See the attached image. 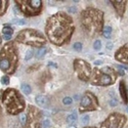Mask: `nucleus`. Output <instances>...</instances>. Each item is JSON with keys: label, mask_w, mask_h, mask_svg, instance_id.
<instances>
[{"label": "nucleus", "mask_w": 128, "mask_h": 128, "mask_svg": "<svg viewBox=\"0 0 128 128\" xmlns=\"http://www.w3.org/2000/svg\"><path fill=\"white\" fill-rule=\"evenodd\" d=\"M75 27L72 18L66 12H58L51 16L46 23L45 32L50 42L56 45L68 43Z\"/></svg>", "instance_id": "1"}, {"label": "nucleus", "mask_w": 128, "mask_h": 128, "mask_svg": "<svg viewBox=\"0 0 128 128\" xmlns=\"http://www.w3.org/2000/svg\"><path fill=\"white\" fill-rule=\"evenodd\" d=\"M104 12L95 8H86L81 14V25L88 36L95 37L102 33Z\"/></svg>", "instance_id": "2"}, {"label": "nucleus", "mask_w": 128, "mask_h": 128, "mask_svg": "<svg viewBox=\"0 0 128 128\" xmlns=\"http://www.w3.org/2000/svg\"><path fill=\"white\" fill-rule=\"evenodd\" d=\"M18 66V50L12 42L6 43L0 51V69L4 73H14Z\"/></svg>", "instance_id": "3"}, {"label": "nucleus", "mask_w": 128, "mask_h": 128, "mask_svg": "<svg viewBox=\"0 0 128 128\" xmlns=\"http://www.w3.org/2000/svg\"><path fill=\"white\" fill-rule=\"evenodd\" d=\"M2 100L9 114L16 115L25 109V100L16 89L8 88L5 90V92H3Z\"/></svg>", "instance_id": "4"}, {"label": "nucleus", "mask_w": 128, "mask_h": 128, "mask_svg": "<svg viewBox=\"0 0 128 128\" xmlns=\"http://www.w3.org/2000/svg\"><path fill=\"white\" fill-rule=\"evenodd\" d=\"M117 79V73L111 67L96 68L94 70L92 77L90 78V83L92 85H100V86H108L115 83Z\"/></svg>", "instance_id": "5"}, {"label": "nucleus", "mask_w": 128, "mask_h": 128, "mask_svg": "<svg viewBox=\"0 0 128 128\" xmlns=\"http://www.w3.org/2000/svg\"><path fill=\"white\" fill-rule=\"evenodd\" d=\"M16 41L18 43L28 44L35 47H41L46 43V39L41 32L33 29H25L20 31L16 38Z\"/></svg>", "instance_id": "6"}, {"label": "nucleus", "mask_w": 128, "mask_h": 128, "mask_svg": "<svg viewBox=\"0 0 128 128\" xmlns=\"http://www.w3.org/2000/svg\"><path fill=\"white\" fill-rule=\"evenodd\" d=\"M16 2L27 16H37L41 12L42 1L40 0H18Z\"/></svg>", "instance_id": "7"}, {"label": "nucleus", "mask_w": 128, "mask_h": 128, "mask_svg": "<svg viewBox=\"0 0 128 128\" xmlns=\"http://www.w3.org/2000/svg\"><path fill=\"white\" fill-rule=\"evenodd\" d=\"M74 70L79 79L82 81H88L91 76V66L90 64L81 58H76L73 62Z\"/></svg>", "instance_id": "8"}, {"label": "nucleus", "mask_w": 128, "mask_h": 128, "mask_svg": "<svg viewBox=\"0 0 128 128\" xmlns=\"http://www.w3.org/2000/svg\"><path fill=\"white\" fill-rule=\"evenodd\" d=\"M126 122V116L120 113H113L100 125V128H122Z\"/></svg>", "instance_id": "9"}, {"label": "nucleus", "mask_w": 128, "mask_h": 128, "mask_svg": "<svg viewBox=\"0 0 128 128\" xmlns=\"http://www.w3.org/2000/svg\"><path fill=\"white\" fill-rule=\"evenodd\" d=\"M98 102L96 98L89 91H87L82 96L81 102H80V112L81 113L86 112V111H94L98 109Z\"/></svg>", "instance_id": "10"}, {"label": "nucleus", "mask_w": 128, "mask_h": 128, "mask_svg": "<svg viewBox=\"0 0 128 128\" xmlns=\"http://www.w3.org/2000/svg\"><path fill=\"white\" fill-rule=\"evenodd\" d=\"M41 112L33 106H29L27 115V125L28 128H41Z\"/></svg>", "instance_id": "11"}, {"label": "nucleus", "mask_w": 128, "mask_h": 128, "mask_svg": "<svg viewBox=\"0 0 128 128\" xmlns=\"http://www.w3.org/2000/svg\"><path fill=\"white\" fill-rule=\"evenodd\" d=\"M115 58L123 64H127L128 65V44L123 45L116 51Z\"/></svg>", "instance_id": "12"}, {"label": "nucleus", "mask_w": 128, "mask_h": 128, "mask_svg": "<svg viewBox=\"0 0 128 128\" xmlns=\"http://www.w3.org/2000/svg\"><path fill=\"white\" fill-rule=\"evenodd\" d=\"M126 2L127 1H111V3L113 4L114 8L116 9L117 14L120 16H123L124 12H125V7H126Z\"/></svg>", "instance_id": "13"}, {"label": "nucleus", "mask_w": 128, "mask_h": 128, "mask_svg": "<svg viewBox=\"0 0 128 128\" xmlns=\"http://www.w3.org/2000/svg\"><path fill=\"white\" fill-rule=\"evenodd\" d=\"M120 94H121V98L124 102V104H128V95H127V89H126V85L124 81L120 82Z\"/></svg>", "instance_id": "14"}, {"label": "nucleus", "mask_w": 128, "mask_h": 128, "mask_svg": "<svg viewBox=\"0 0 128 128\" xmlns=\"http://www.w3.org/2000/svg\"><path fill=\"white\" fill-rule=\"evenodd\" d=\"M35 100H36L37 104H39L40 106H42V108L46 106L48 104V102H49L48 98H47V96H45V95H43V94L37 95L36 98H35Z\"/></svg>", "instance_id": "15"}, {"label": "nucleus", "mask_w": 128, "mask_h": 128, "mask_svg": "<svg viewBox=\"0 0 128 128\" xmlns=\"http://www.w3.org/2000/svg\"><path fill=\"white\" fill-rule=\"evenodd\" d=\"M8 6V1H5V0H0V16H2L5 10Z\"/></svg>", "instance_id": "16"}, {"label": "nucleus", "mask_w": 128, "mask_h": 128, "mask_svg": "<svg viewBox=\"0 0 128 128\" xmlns=\"http://www.w3.org/2000/svg\"><path fill=\"white\" fill-rule=\"evenodd\" d=\"M77 121V115L75 113H72L67 117V122L70 124H75Z\"/></svg>", "instance_id": "17"}, {"label": "nucleus", "mask_w": 128, "mask_h": 128, "mask_svg": "<svg viewBox=\"0 0 128 128\" xmlns=\"http://www.w3.org/2000/svg\"><path fill=\"white\" fill-rule=\"evenodd\" d=\"M46 51H47V49H46L45 47H41V48H39L38 51H37V53H36L37 58H42V56H44V54L46 53Z\"/></svg>", "instance_id": "18"}, {"label": "nucleus", "mask_w": 128, "mask_h": 128, "mask_svg": "<svg viewBox=\"0 0 128 128\" xmlns=\"http://www.w3.org/2000/svg\"><path fill=\"white\" fill-rule=\"evenodd\" d=\"M20 88H22V91L25 93V94H30L31 93V91H32V89H31V87L29 86L28 84H22V86H20Z\"/></svg>", "instance_id": "19"}, {"label": "nucleus", "mask_w": 128, "mask_h": 128, "mask_svg": "<svg viewBox=\"0 0 128 128\" xmlns=\"http://www.w3.org/2000/svg\"><path fill=\"white\" fill-rule=\"evenodd\" d=\"M2 33L4 35H8V36H12L14 34V30L10 28V27H4L2 29Z\"/></svg>", "instance_id": "20"}, {"label": "nucleus", "mask_w": 128, "mask_h": 128, "mask_svg": "<svg viewBox=\"0 0 128 128\" xmlns=\"http://www.w3.org/2000/svg\"><path fill=\"white\" fill-rule=\"evenodd\" d=\"M111 32H112V28L111 27H109V26H106V27H104V36L106 37V38H110L111 37Z\"/></svg>", "instance_id": "21"}, {"label": "nucleus", "mask_w": 128, "mask_h": 128, "mask_svg": "<svg viewBox=\"0 0 128 128\" xmlns=\"http://www.w3.org/2000/svg\"><path fill=\"white\" fill-rule=\"evenodd\" d=\"M32 58H33V50H31V49H28L26 51V56H25V60H31Z\"/></svg>", "instance_id": "22"}, {"label": "nucleus", "mask_w": 128, "mask_h": 128, "mask_svg": "<svg viewBox=\"0 0 128 128\" xmlns=\"http://www.w3.org/2000/svg\"><path fill=\"white\" fill-rule=\"evenodd\" d=\"M93 47L95 50H100L102 48V42L100 40H95V42L93 43Z\"/></svg>", "instance_id": "23"}, {"label": "nucleus", "mask_w": 128, "mask_h": 128, "mask_svg": "<svg viewBox=\"0 0 128 128\" xmlns=\"http://www.w3.org/2000/svg\"><path fill=\"white\" fill-rule=\"evenodd\" d=\"M81 122H82L83 125H87L88 122H89V116H88V115H84V116H82Z\"/></svg>", "instance_id": "24"}, {"label": "nucleus", "mask_w": 128, "mask_h": 128, "mask_svg": "<svg viewBox=\"0 0 128 128\" xmlns=\"http://www.w3.org/2000/svg\"><path fill=\"white\" fill-rule=\"evenodd\" d=\"M20 122H22V124H23V125L27 124V115H25V114L20 115Z\"/></svg>", "instance_id": "25"}, {"label": "nucleus", "mask_w": 128, "mask_h": 128, "mask_svg": "<svg viewBox=\"0 0 128 128\" xmlns=\"http://www.w3.org/2000/svg\"><path fill=\"white\" fill-rule=\"evenodd\" d=\"M1 83H2L3 85H7V84L9 83V78H8V76H3V77L1 78Z\"/></svg>", "instance_id": "26"}, {"label": "nucleus", "mask_w": 128, "mask_h": 128, "mask_svg": "<svg viewBox=\"0 0 128 128\" xmlns=\"http://www.w3.org/2000/svg\"><path fill=\"white\" fill-rule=\"evenodd\" d=\"M72 98H69V96H67V98H65L62 100V102H64V104H72Z\"/></svg>", "instance_id": "27"}, {"label": "nucleus", "mask_w": 128, "mask_h": 128, "mask_svg": "<svg viewBox=\"0 0 128 128\" xmlns=\"http://www.w3.org/2000/svg\"><path fill=\"white\" fill-rule=\"evenodd\" d=\"M74 49L81 50L82 49V43H80V42H76V43H74Z\"/></svg>", "instance_id": "28"}, {"label": "nucleus", "mask_w": 128, "mask_h": 128, "mask_svg": "<svg viewBox=\"0 0 128 128\" xmlns=\"http://www.w3.org/2000/svg\"><path fill=\"white\" fill-rule=\"evenodd\" d=\"M14 24H18V25H24L25 24V20H14L12 22Z\"/></svg>", "instance_id": "29"}, {"label": "nucleus", "mask_w": 128, "mask_h": 128, "mask_svg": "<svg viewBox=\"0 0 128 128\" xmlns=\"http://www.w3.org/2000/svg\"><path fill=\"white\" fill-rule=\"evenodd\" d=\"M110 104L112 106H116L117 104H118V102H117V100H110Z\"/></svg>", "instance_id": "30"}, {"label": "nucleus", "mask_w": 128, "mask_h": 128, "mask_svg": "<svg viewBox=\"0 0 128 128\" xmlns=\"http://www.w3.org/2000/svg\"><path fill=\"white\" fill-rule=\"evenodd\" d=\"M117 68H118V70H119V75H120V76H124V74H125L124 70H123L122 68H120L119 66H118V67H117Z\"/></svg>", "instance_id": "31"}, {"label": "nucleus", "mask_w": 128, "mask_h": 128, "mask_svg": "<svg viewBox=\"0 0 128 128\" xmlns=\"http://www.w3.org/2000/svg\"><path fill=\"white\" fill-rule=\"evenodd\" d=\"M76 12H77L76 7H69V12H74V14H75Z\"/></svg>", "instance_id": "32"}, {"label": "nucleus", "mask_w": 128, "mask_h": 128, "mask_svg": "<svg viewBox=\"0 0 128 128\" xmlns=\"http://www.w3.org/2000/svg\"><path fill=\"white\" fill-rule=\"evenodd\" d=\"M48 66H49V67H54V68H58V65H56V64L52 62H48Z\"/></svg>", "instance_id": "33"}, {"label": "nucleus", "mask_w": 128, "mask_h": 128, "mask_svg": "<svg viewBox=\"0 0 128 128\" xmlns=\"http://www.w3.org/2000/svg\"><path fill=\"white\" fill-rule=\"evenodd\" d=\"M106 48H109V49L113 48V43L112 42H108V43H106Z\"/></svg>", "instance_id": "34"}, {"label": "nucleus", "mask_w": 128, "mask_h": 128, "mask_svg": "<svg viewBox=\"0 0 128 128\" xmlns=\"http://www.w3.org/2000/svg\"><path fill=\"white\" fill-rule=\"evenodd\" d=\"M49 123H50V122H49V120H44L43 125H44V126H48V125H49Z\"/></svg>", "instance_id": "35"}, {"label": "nucleus", "mask_w": 128, "mask_h": 128, "mask_svg": "<svg viewBox=\"0 0 128 128\" xmlns=\"http://www.w3.org/2000/svg\"><path fill=\"white\" fill-rule=\"evenodd\" d=\"M94 64L98 66V65H100V64H102V60H95V62H94Z\"/></svg>", "instance_id": "36"}, {"label": "nucleus", "mask_w": 128, "mask_h": 128, "mask_svg": "<svg viewBox=\"0 0 128 128\" xmlns=\"http://www.w3.org/2000/svg\"><path fill=\"white\" fill-rule=\"evenodd\" d=\"M3 37H4V39H5V40H9L10 38H12V36H8V35H4Z\"/></svg>", "instance_id": "37"}, {"label": "nucleus", "mask_w": 128, "mask_h": 128, "mask_svg": "<svg viewBox=\"0 0 128 128\" xmlns=\"http://www.w3.org/2000/svg\"><path fill=\"white\" fill-rule=\"evenodd\" d=\"M69 128H76V127H75V126H74V125H73V126H71V127H69Z\"/></svg>", "instance_id": "38"}, {"label": "nucleus", "mask_w": 128, "mask_h": 128, "mask_svg": "<svg viewBox=\"0 0 128 128\" xmlns=\"http://www.w3.org/2000/svg\"><path fill=\"white\" fill-rule=\"evenodd\" d=\"M85 128H95V127H85Z\"/></svg>", "instance_id": "39"}, {"label": "nucleus", "mask_w": 128, "mask_h": 128, "mask_svg": "<svg viewBox=\"0 0 128 128\" xmlns=\"http://www.w3.org/2000/svg\"><path fill=\"white\" fill-rule=\"evenodd\" d=\"M126 128H128V124H127V126H126Z\"/></svg>", "instance_id": "40"}, {"label": "nucleus", "mask_w": 128, "mask_h": 128, "mask_svg": "<svg viewBox=\"0 0 128 128\" xmlns=\"http://www.w3.org/2000/svg\"><path fill=\"white\" fill-rule=\"evenodd\" d=\"M127 112H128V108H127Z\"/></svg>", "instance_id": "41"}]
</instances>
